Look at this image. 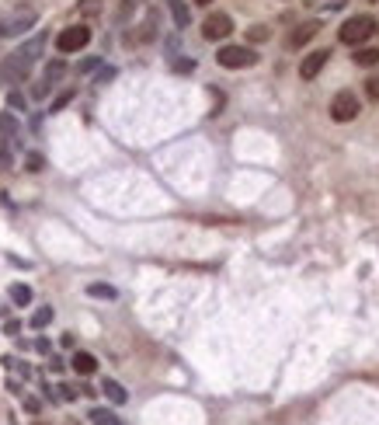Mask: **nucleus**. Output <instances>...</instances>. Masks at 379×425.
Listing matches in <instances>:
<instances>
[{"label": "nucleus", "instance_id": "1", "mask_svg": "<svg viewBox=\"0 0 379 425\" xmlns=\"http://www.w3.org/2000/svg\"><path fill=\"white\" fill-rule=\"evenodd\" d=\"M42 49H46V35H35V39H28L21 49H14L11 56H4V63H0V81H4V84L25 81V77L32 74V67L39 63Z\"/></svg>", "mask_w": 379, "mask_h": 425}, {"label": "nucleus", "instance_id": "2", "mask_svg": "<svg viewBox=\"0 0 379 425\" xmlns=\"http://www.w3.org/2000/svg\"><path fill=\"white\" fill-rule=\"evenodd\" d=\"M376 18L373 14H355V18H348L341 28H338V39L345 42V46H362V42H369L373 35H376Z\"/></svg>", "mask_w": 379, "mask_h": 425}, {"label": "nucleus", "instance_id": "3", "mask_svg": "<svg viewBox=\"0 0 379 425\" xmlns=\"http://www.w3.org/2000/svg\"><path fill=\"white\" fill-rule=\"evenodd\" d=\"M216 63H219L223 70H247V67L258 63V53H254L251 46H223V49L216 53Z\"/></svg>", "mask_w": 379, "mask_h": 425}, {"label": "nucleus", "instance_id": "4", "mask_svg": "<svg viewBox=\"0 0 379 425\" xmlns=\"http://www.w3.org/2000/svg\"><path fill=\"white\" fill-rule=\"evenodd\" d=\"M88 42H91V28L88 25H70V28H63L56 35V49L60 53H81V49H88Z\"/></svg>", "mask_w": 379, "mask_h": 425}, {"label": "nucleus", "instance_id": "5", "mask_svg": "<svg viewBox=\"0 0 379 425\" xmlns=\"http://www.w3.org/2000/svg\"><path fill=\"white\" fill-rule=\"evenodd\" d=\"M359 112H362V105H359V98H355L352 91H338V95L331 98V119H334V122H355Z\"/></svg>", "mask_w": 379, "mask_h": 425}, {"label": "nucleus", "instance_id": "6", "mask_svg": "<svg viewBox=\"0 0 379 425\" xmlns=\"http://www.w3.org/2000/svg\"><path fill=\"white\" fill-rule=\"evenodd\" d=\"M230 32H233V21H230V14H223V11H216V14H209V18L202 21V35H205L209 42H223Z\"/></svg>", "mask_w": 379, "mask_h": 425}, {"label": "nucleus", "instance_id": "7", "mask_svg": "<svg viewBox=\"0 0 379 425\" xmlns=\"http://www.w3.org/2000/svg\"><path fill=\"white\" fill-rule=\"evenodd\" d=\"M327 56H331V49H313V53L299 63V77H303V81H313V77L327 67Z\"/></svg>", "mask_w": 379, "mask_h": 425}, {"label": "nucleus", "instance_id": "8", "mask_svg": "<svg viewBox=\"0 0 379 425\" xmlns=\"http://www.w3.org/2000/svg\"><path fill=\"white\" fill-rule=\"evenodd\" d=\"M32 25H35V14L25 11V14H14V18L0 21V35H7V39H11V35H25Z\"/></svg>", "mask_w": 379, "mask_h": 425}, {"label": "nucleus", "instance_id": "9", "mask_svg": "<svg viewBox=\"0 0 379 425\" xmlns=\"http://www.w3.org/2000/svg\"><path fill=\"white\" fill-rule=\"evenodd\" d=\"M317 32H320V21H303V25H299V28L289 35V49H299V46H306V42H310Z\"/></svg>", "mask_w": 379, "mask_h": 425}, {"label": "nucleus", "instance_id": "10", "mask_svg": "<svg viewBox=\"0 0 379 425\" xmlns=\"http://www.w3.org/2000/svg\"><path fill=\"white\" fill-rule=\"evenodd\" d=\"M101 391H104V398H108L111 405H125V401H129V391H125L122 384H115V380H104Z\"/></svg>", "mask_w": 379, "mask_h": 425}, {"label": "nucleus", "instance_id": "11", "mask_svg": "<svg viewBox=\"0 0 379 425\" xmlns=\"http://www.w3.org/2000/svg\"><path fill=\"white\" fill-rule=\"evenodd\" d=\"M74 370H77L81 377H91V373L97 370V359L91 356V352H77V356H74Z\"/></svg>", "mask_w": 379, "mask_h": 425}, {"label": "nucleus", "instance_id": "12", "mask_svg": "<svg viewBox=\"0 0 379 425\" xmlns=\"http://www.w3.org/2000/svg\"><path fill=\"white\" fill-rule=\"evenodd\" d=\"M11 300H14L18 307H28V304H32V290H28L25 283H14V286H11Z\"/></svg>", "mask_w": 379, "mask_h": 425}, {"label": "nucleus", "instance_id": "13", "mask_svg": "<svg viewBox=\"0 0 379 425\" xmlns=\"http://www.w3.org/2000/svg\"><path fill=\"white\" fill-rule=\"evenodd\" d=\"M171 14H174V25H178V28H188L191 14H188V7H185L181 0H171Z\"/></svg>", "mask_w": 379, "mask_h": 425}, {"label": "nucleus", "instance_id": "14", "mask_svg": "<svg viewBox=\"0 0 379 425\" xmlns=\"http://www.w3.org/2000/svg\"><path fill=\"white\" fill-rule=\"evenodd\" d=\"M91 425H122V422H118V415H115V412H108V408H95V412H91Z\"/></svg>", "mask_w": 379, "mask_h": 425}, {"label": "nucleus", "instance_id": "15", "mask_svg": "<svg viewBox=\"0 0 379 425\" xmlns=\"http://www.w3.org/2000/svg\"><path fill=\"white\" fill-rule=\"evenodd\" d=\"M88 297H101V300H115V286H104V283H91L88 286Z\"/></svg>", "mask_w": 379, "mask_h": 425}, {"label": "nucleus", "instance_id": "16", "mask_svg": "<svg viewBox=\"0 0 379 425\" xmlns=\"http://www.w3.org/2000/svg\"><path fill=\"white\" fill-rule=\"evenodd\" d=\"M63 70H67V67H63V60H53V63L46 67V77H42V81H46V84L53 88V84H56V81L63 77Z\"/></svg>", "mask_w": 379, "mask_h": 425}, {"label": "nucleus", "instance_id": "17", "mask_svg": "<svg viewBox=\"0 0 379 425\" xmlns=\"http://www.w3.org/2000/svg\"><path fill=\"white\" fill-rule=\"evenodd\" d=\"M355 63H359V67H373V63H379V49H359V53H355Z\"/></svg>", "mask_w": 379, "mask_h": 425}, {"label": "nucleus", "instance_id": "18", "mask_svg": "<svg viewBox=\"0 0 379 425\" xmlns=\"http://www.w3.org/2000/svg\"><path fill=\"white\" fill-rule=\"evenodd\" d=\"M268 35H272V32H268V25H254V28L247 32V39H251V42H268Z\"/></svg>", "mask_w": 379, "mask_h": 425}, {"label": "nucleus", "instance_id": "19", "mask_svg": "<svg viewBox=\"0 0 379 425\" xmlns=\"http://www.w3.org/2000/svg\"><path fill=\"white\" fill-rule=\"evenodd\" d=\"M0 133H4V136H14V133H18V122H14V115H7V112L0 115Z\"/></svg>", "mask_w": 379, "mask_h": 425}, {"label": "nucleus", "instance_id": "20", "mask_svg": "<svg viewBox=\"0 0 379 425\" xmlns=\"http://www.w3.org/2000/svg\"><path fill=\"white\" fill-rule=\"evenodd\" d=\"M49 321H53V311H49V307H42V311H35V314H32V328H46Z\"/></svg>", "mask_w": 379, "mask_h": 425}, {"label": "nucleus", "instance_id": "21", "mask_svg": "<svg viewBox=\"0 0 379 425\" xmlns=\"http://www.w3.org/2000/svg\"><path fill=\"white\" fill-rule=\"evenodd\" d=\"M25 164H28V171H42V168H46V157H42V154H28Z\"/></svg>", "mask_w": 379, "mask_h": 425}, {"label": "nucleus", "instance_id": "22", "mask_svg": "<svg viewBox=\"0 0 379 425\" xmlns=\"http://www.w3.org/2000/svg\"><path fill=\"white\" fill-rule=\"evenodd\" d=\"M366 95H369L373 102H379V77H369V81H366Z\"/></svg>", "mask_w": 379, "mask_h": 425}, {"label": "nucleus", "instance_id": "23", "mask_svg": "<svg viewBox=\"0 0 379 425\" xmlns=\"http://www.w3.org/2000/svg\"><path fill=\"white\" fill-rule=\"evenodd\" d=\"M70 98H74V91H67V95H60L56 102H53V112H60L63 105H70Z\"/></svg>", "mask_w": 379, "mask_h": 425}, {"label": "nucleus", "instance_id": "24", "mask_svg": "<svg viewBox=\"0 0 379 425\" xmlns=\"http://www.w3.org/2000/svg\"><path fill=\"white\" fill-rule=\"evenodd\" d=\"M111 77H115V70H111V67H104V70L97 74V84H104V81H111Z\"/></svg>", "mask_w": 379, "mask_h": 425}, {"label": "nucleus", "instance_id": "25", "mask_svg": "<svg viewBox=\"0 0 379 425\" xmlns=\"http://www.w3.org/2000/svg\"><path fill=\"white\" fill-rule=\"evenodd\" d=\"M60 391H63V401H74V398H77V391H74V387H60Z\"/></svg>", "mask_w": 379, "mask_h": 425}, {"label": "nucleus", "instance_id": "26", "mask_svg": "<svg viewBox=\"0 0 379 425\" xmlns=\"http://www.w3.org/2000/svg\"><path fill=\"white\" fill-rule=\"evenodd\" d=\"M11 108H25V98L21 95H11Z\"/></svg>", "mask_w": 379, "mask_h": 425}, {"label": "nucleus", "instance_id": "27", "mask_svg": "<svg viewBox=\"0 0 379 425\" xmlns=\"http://www.w3.org/2000/svg\"><path fill=\"white\" fill-rule=\"evenodd\" d=\"M198 4H209V0H198Z\"/></svg>", "mask_w": 379, "mask_h": 425}]
</instances>
